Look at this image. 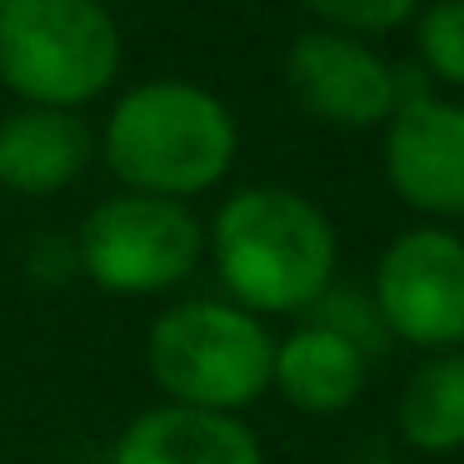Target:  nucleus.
Masks as SVG:
<instances>
[{"instance_id":"nucleus-1","label":"nucleus","mask_w":464,"mask_h":464,"mask_svg":"<svg viewBox=\"0 0 464 464\" xmlns=\"http://www.w3.org/2000/svg\"><path fill=\"white\" fill-rule=\"evenodd\" d=\"M205 260L220 295L260 320H304L340 280V235L330 215L285 185H245L225 195L205 225Z\"/></svg>"},{"instance_id":"nucleus-2","label":"nucleus","mask_w":464,"mask_h":464,"mask_svg":"<svg viewBox=\"0 0 464 464\" xmlns=\"http://www.w3.org/2000/svg\"><path fill=\"white\" fill-rule=\"evenodd\" d=\"M240 130L225 101L190 81H145L115 101L101 130V160L121 190L190 205L230 175Z\"/></svg>"},{"instance_id":"nucleus-3","label":"nucleus","mask_w":464,"mask_h":464,"mask_svg":"<svg viewBox=\"0 0 464 464\" xmlns=\"http://www.w3.org/2000/svg\"><path fill=\"white\" fill-rule=\"evenodd\" d=\"M275 330L225 295H175L145 330V370L160 400L245 414L270 394Z\"/></svg>"},{"instance_id":"nucleus-4","label":"nucleus","mask_w":464,"mask_h":464,"mask_svg":"<svg viewBox=\"0 0 464 464\" xmlns=\"http://www.w3.org/2000/svg\"><path fill=\"white\" fill-rule=\"evenodd\" d=\"M121 31L101 0H5L0 5V85L25 105L81 111L111 91Z\"/></svg>"},{"instance_id":"nucleus-5","label":"nucleus","mask_w":464,"mask_h":464,"mask_svg":"<svg viewBox=\"0 0 464 464\" xmlns=\"http://www.w3.org/2000/svg\"><path fill=\"white\" fill-rule=\"evenodd\" d=\"M81 280L111 300H165L205 265V220L180 200L115 190L75 225Z\"/></svg>"},{"instance_id":"nucleus-6","label":"nucleus","mask_w":464,"mask_h":464,"mask_svg":"<svg viewBox=\"0 0 464 464\" xmlns=\"http://www.w3.org/2000/svg\"><path fill=\"white\" fill-rule=\"evenodd\" d=\"M370 300L390 340L424 354L464 350V240L444 225H420L384 245Z\"/></svg>"},{"instance_id":"nucleus-7","label":"nucleus","mask_w":464,"mask_h":464,"mask_svg":"<svg viewBox=\"0 0 464 464\" xmlns=\"http://www.w3.org/2000/svg\"><path fill=\"white\" fill-rule=\"evenodd\" d=\"M285 81L304 115L340 130H370L400 111V71L334 31H304L285 55Z\"/></svg>"},{"instance_id":"nucleus-8","label":"nucleus","mask_w":464,"mask_h":464,"mask_svg":"<svg viewBox=\"0 0 464 464\" xmlns=\"http://www.w3.org/2000/svg\"><path fill=\"white\" fill-rule=\"evenodd\" d=\"M384 175L410 210L464 220V105L404 101L384 135Z\"/></svg>"},{"instance_id":"nucleus-9","label":"nucleus","mask_w":464,"mask_h":464,"mask_svg":"<svg viewBox=\"0 0 464 464\" xmlns=\"http://www.w3.org/2000/svg\"><path fill=\"white\" fill-rule=\"evenodd\" d=\"M111 464H265V444L245 414L150 404L121 424Z\"/></svg>"},{"instance_id":"nucleus-10","label":"nucleus","mask_w":464,"mask_h":464,"mask_svg":"<svg viewBox=\"0 0 464 464\" xmlns=\"http://www.w3.org/2000/svg\"><path fill=\"white\" fill-rule=\"evenodd\" d=\"M370 384V354L350 344L344 334L324 330L314 320H300L295 330L275 334L270 390L310 420H334L354 410V400Z\"/></svg>"},{"instance_id":"nucleus-11","label":"nucleus","mask_w":464,"mask_h":464,"mask_svg":"<svg viewBox=\"0 0 464 464\" xmlns=\"http://www.w3.org/2000/svg\"><path fill=\"white\" fill-rule=\"evenodd\" d=\"M95 135L75 111L21 105L0 121V190L45 200L61 195L91 170Z\"/></svg>"},{"instance_id":"nucleus-12","label":"nucleus","mask_w":464,"mask_h":464,"mask_svg":"<svg viewBox=\"0 0 464 464\" xmlns=\"http://www.w3.org/2000/svg\"><path fill=\"white\" fill-rule=\"evenodd\" d=\"M394 430L424 459H450L464 450V350L424 354L414 364L394 404Z\"/></svg>"},{"instance_id":"nucleus-13","label":"nucleus","mask_w":464,"mask_h":464,"mask_svg":"<svg viewBox=\"0 0 464 464\" xmlns=\"http://www.w3.org/2000/svg\"><path fill=\"white\" fill-rule=\"evenodd\" d=\"M304 320H314V324H324V330L344 334V340L360 344L370 360L390 344V330H384V320H380V310H374L370 290H360V285H340V280H334L330 290L314 300V310L304 314Z\"/></svg>"},{"instance_id":"nucleus-14","label":"nucleus","mask_w":464,"mask_h":464,"mask_svg":"<svg viewBox=\"0 0 464 464\" xmlns=\"http://www.w3.org/2000/svg\"><path fill=\"white\" fill-rule=\"evenodd\" d=\"M420 55L440 81L464 85V0H434L420 15Z\"/></svg>"},{"instance_id":"nucleus-15","label":"nucleus","mask_w":464,"mask_h":464,"mask_svg":"<svg viewBox=\"0 0 464 464\" xmlns=\"http://www.w3.org/2000/svg\"><path fill=\"white\" fill-rule=\"evenodd\" d=\"M300 5H310L320 21L344 25V31H394L414 15L420 0H300Z\"/></svg>"},{"instance_id":"nucleus-16","label":"nucleus","mask_w":464,"mask_h":464,"mask_svg":"<svg viewBox=\"0 0 464 464\" xmlns=\"http://www.w3.org/2000/svg\"><path fill=\"white\" fill-rule=\"evenodd\" d=\"M25 275L41 290H61V285L81 280V260H75V240L71 235H35L25 250Z\"/></svg>"},{"instance_id":"nucleus-17","label":"nucleus","mask_w":464,"mask_h":464,"mask_svg":"<svg viewBox=\"0 0 464 464\" xmlns=\"http://www.w3.org/2000/svg\"><path fill=\"white\" fill-rule=\"evenodd\" d=\"M0 5H5V0H0Z\"/></svg>"},{"instance_id":"nucleus-18","label":"nucleus","mask_w":464,"mask_h":464,"mask_svg":"<svg viewBox=\"0 0 464 464\" xmlns=\"http://www.w3.org/2000/svg\"><path fill=\"white\" fill-rule=\"evenodd\" d=\"M101 5H105V0H101Z\"/></svg>"}]
</instances>
